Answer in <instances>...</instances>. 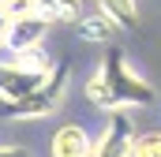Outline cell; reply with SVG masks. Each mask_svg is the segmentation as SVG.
I'll return each instance as SVG.
<instances>
[{
	"instance_id": "obj_9",
	"label": "cell",
	"mask_w": 161,
	"mask_h": 157,
	"mask_svg": "<svg viewBox=\"0 0 161 157\" xmlns=\"http://www.w3.org/2000/svg\"><path fill=\"white\" fill-rule=\"evenodd\" d=\"M113 34H116V26H113L105 15H97V11L79 19V38L82 41H109Z\"/></svg>"
},
{
	"instance_id": "obj_5",
	"label": "cell",
	"mask_w": 161,
	"mask_h": 157,
	"mask_svg": "<svg viewBox=\"0 0 161 157\" xmlns=\"http://www.w3.org/2000/svg\"><path fill=\"white\" fill-rule=\"evenodd\" d=\"M45 75L38 71H23V68H11L8 60H0V105H11L19 97H26L30 90H38Z\"/></svg>"
},
{
	"instance_id": "obj_7",
	"label": "cell",
	"mask_w": 161,
	"mask_h": 157,
	"mask_svg": "<svg viewBox=\"0 0 161 157\" xmlns=\"http://www.w3.org/2000/svg\"><path fill=\"white\" fill-rule=\"evenodd\" d=\"M97 15H105L116 30H135L139 26V4L135 0H97Z\"/></svg>"
},
{
	"instance_id": "obj_2",
	"label": "cell",
	"mask_w": 161,
	"mask_h": 157,
	"mask_svg": "<svg viewBox=\"0 0 161 157\" xmlns=\"http://www.w3.org/2000/svg\"><path fill=\"white\" fill-rule=\"evenodd\" d=\"M68 82H71V71L64 64H53V71L45 75V82L38 90H30L26 97H19L11 105H0V116H8V120H45V116H53L64 105V97H68Z\"/></svg>"
},
{
	"instance_id": "obj_8",
	"label": "cell",
	"mask_w": 161,
	"mask_h": 157,
	"mask_svg": "<svg viewBox=\"0 0 161 157\" xmlns=\"http://www.w3.org/2000/svg\"><path fill=\"white\" fill-rule=\"evenodd\" d=\"M38 19L53 23H79L82 19V0H38Z\"/></svg>"
},
{
	"instance_id": "obj_6",
	"label": "cell",
	"mask_w": 161,
	"mask_h": 157,
	"mask_svg": "<svg viewBox=\"0 0 161 157\" xmlns=\"http://www.w3.org/2000/svg\"><path fill=\"white\" fill-rule=\"evenodd\" d=\"M53 157H90V131L82 123H60L49 142Z\"/></svg>"
},
{
	"instance_id": "obj_10",
	"label": "cell",
	"mask_w": 161,
	"mask_h": 157,
	"mask_svg": "<svg viewBox=\"0 0 161 157\" xmlns=\"http://www.w3.org/2000/svg\"><path fill=\"white\" fill-rule=\"evenodd\" d=\"M131 157H161V131H146V135H135Z\"/></svg>"
},
{
	"instance_id": "obj_13",
	"label": "cell",
	"mask_w": 161,
	"mask_h": 157,
	"mask_svg": "<svg viewBox=\"0 0 161 157\" xmlns=\"http://www.w3.org/2000/svg\"><path fill=\"white\" fill-rule=\"evenodd\" d=\"M0 157H30V154H26V146H15V142H4V146H0Z\"/></svg>"
},
{
	"instance_id": "obj_11",
	"label": "cell",
	"mask_w": 161,
	"mask_h": 157,
	"mask_svg": "<svg viewBox=\"0 0 161 157\" xmlns=\"http://www.w3.org/2000/svg\"><path fill=\"white\" fill-rule=\"evenodd\" d=\"M4 11L11 19H23V15H38V0H0Z\"/></svg>"
},
{
	"instance_id": "obj_4",
	"label": "cell",
	"mask_w": 161,
	"mask_h": 157,
	"mask_svg": "<svg viewBox=\"0 0 161 157\" xmlns=\"http://www.w3.org/2000/svg\"><path fill=\"white\" fill-rule=\"evenodd\" d=\"M45 34H49V23L38 15H23V19H11V30H8V49L11 52H34L45 49Z\"/></svg>"
},
{
	"instance_id": "obj_12",
	"label": "cell",
	"mask_w": 161,
	"mask_h": 157,
	"mask_svg": "<svg viewBox=\"0 0 161 157\" xmlns=\"http://www.w3.org/2000/svg\"><path fill=\"white\" fill-rule=\"evenodd\" d=\"M8 30H11V15H8L4 4H0V49H8Z\"/></svg>"
},
{
	"instance_id": "obj_3",
	"label": "cell",
	"mask_w": 161,
	"mask_h": 157,
	"mask_svg": "<svg viewBox=\"0 0 161 157\" xmlns=\"http://www.w3.org/2000/svg\"><path fill=\"white\" fill-rule=\"evenodd\" d=\"M131 146H135V123L124 109H116L109 112L101 135L90 138V157H131Z\"/></svg>"
},
{
	"instance_id": "obj_1",
	"label": "cell",
	"mask_w": 161,
	"mask_h": 157,
	"mask_svg": "<svg viewBox=\"0 0 161 157\" xmlns=\"http://www.w3.org/2000/svg\"><path fill=\"white\" fill-rule=\"evenodd\" d=\"M86 97H90V105H97V109H109V112L124 109V112H127V109H146V105H154L158 90L131 68V60H127L124 49L109 45L105 56H101V64H97V71L86 78Z\"/></svg>"
}]
</instances>
